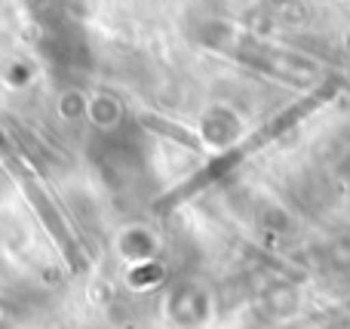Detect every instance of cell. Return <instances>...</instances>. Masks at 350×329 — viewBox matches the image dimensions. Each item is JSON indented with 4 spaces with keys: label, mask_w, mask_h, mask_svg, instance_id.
<instances>
[{
    "label": "cell",
    "mask_w": 350,
    "mask_h": 329,
    "mask_svg": "<svg viewBox=\"0 0 350 329\" xmlns=\"http://www.w3.org/2000/svg\"><path fill=\"white\" fill-rule=\"evenodd\" d=\"M335 90H338V83H323L317 92H310L308 98H301V102H295L289 111H283V114L277 117V120H271V123H265V127L258 129V133H252V135H246V142H240L237 148H230V151H224L221 157H215L209 166H206L200 176H193L191 182L185 185L181 191H175L172 194V200H185V197H191V194H197L203 185H209V182H215L218 176H224L228 170H234L237 163H240L243 157H249L252 151H258V148H265L267 142H273V139H280V135L286 133L289 127H295L298 120H301L304 114H310L314 108H320L326 98H332L335 96Z\"/></svg>",
    "instance_id": "cell-1"
}]
</instances>
